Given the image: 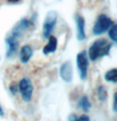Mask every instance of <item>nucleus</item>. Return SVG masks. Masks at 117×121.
I'll use <instances>...</instances> for the list:
<instances>
[{"instance_id":"12","label":"nucleus","mask_w":117,"mask_h":121,"mask_svg":"<svg viewBox=\"0 0 117 121\" xmlns=\"http://www.w3.org/2000/svg\"><path fill=\"white\" fill-rule=\"evenodd\" d=\"M79 107L84 112H88L91 108V102L89 101L88 97L87 96H83L79 100Z\"/></svg>"},{"instance_id":"2","label":"nucleus","mask_w":117,"mask_h":121,"mask_svg":"<svg viewBox=\"0 0 117 121\" xmlns=\"http://www.w3.org/2000/svg\"><path fill=\"white\" fill-rule=\"evenodd\" d=\"M112 24H113V22H112V19L107 17V15H100L93 28V34H95L96 36H99L106 33L111 28Z\"/></svg>"},{"instance_id":"8","label":"nucleus","mask_w":117,"mask_h":121,"mask_svg":"<svg viewBox=\"0 0 117 121\" xmlns=\"http://www.w3.org/2000/svg\"><path fill=\"white\" fill-rule=\"evenodd\" d=\"M6 44L8 46V50L6 52V58H10L12 56H14L17 52L18 48V38L13 35L9 36L6 39Z\"/></svg>"},{"instance_id":"4","label":"nucleus","mask_w":117,"mask_h":121,"mask_svg":"<svg viewBox=\"0 0 117 121\" xmlns=\"http://www.w3.org/2000/svg\"><path fill=\"white\" fill-rule=\"evenodd\" d=\"M57 20V13L54 10L47 13L45 16L44 23H43V36L45 38H49L54 30Z\"/></svg>"},{"instance_id":"16","label":"nucleus","mask_w":117,"mask_h":121,"mask_svg":"<svg viewBox=\"0 0 117 121\" xmlns=\"http://www.w3.org/2000/svg\"><path fill=\"white\" fill-rule=\"evenodd\" d=\"M108 36L112 41L117 43V24H115L109 29Z\"/></svg>"},{"instance_id":"9","label":"nucleus","mask_w":117,"mask_h":121,"mask_svg":"<svg viewBox=\"0 0 117 121\" xmlns=\"http://www.w3.org/2000/svg\"><path fill=\"white\" fill-rule=\"evenodd\" d=\"M76 23H77V40L80 41H82L84 39L86 38L85 32H84V26H85V22L82 16L77 14L76 16Z\"/></svg>"},{"instance_id":"14","label":"nucleus","mask_w":117,"mask_h":121,"mask_svg":"<svg viewBox=\"0 0 117 121\" xmlns=\"http://www.w3.org/2000/svg\"><path fill=\"white\" fill-rule=\"evenodd\" d=\"M97 97L98 100L101 102H104V100H106L107 97V90H105V88L103 86H100L97 89Z\"/></svg>"},{"instance_id":"20","label":"nucleus","mask_w":117,"mask_h":121,"mask_svg":"<svg viewBox=\"0 0 117 121\" xmlns=\"http://www.w3.org/2000/svg\"><path fill=\"white\" fill-rule=\"evenodd\" d=\"M3 115H4L3 110V108H2V107L0 106V116H3Z\"/></svg>"},{"instance_id":"7","label":"nucleus","mask_w":117,"mask_h":121,"mask_svg":"<svg viewBox=\"0 0 117 121\" xmlns=\"http://www.w3.org/2000/svg\"><path fill=\"white\" fill-rule=\"evenodd\" d=\"M73 65L71 61L68 60L60 67V76L65 82H71L73 80Z\"/></svg>"},{"instance_id":"15","label":"nucleus","mask_w":117,"mask_h":121,"mask_svg":"<svg viewBox=\"0 0 117 121\" xmlns=\"http://www.w3.org/2000/svg\"><path fill=\"white\" fill-rule=\"evenodd\" d=\"M68 121H90V119L88 116L82 115L80 117H77L76 114H70L68 117Z\"/></svg>"},{"instance_id":"18","label":"nucleus","mask_w":117,"mask_h":121,"mask_svg":"<svg viewBox=\"0 0 117 121\" xmlns=\"http://www.w3.org/2000/svg\"><path fill=\"white\" fill-rule=\"evenodd\" d=\"M113 110L117 112V92L114 94V103H113Z\"/></svg>"},{"instance_id":"17","label":"nucleus","mask_w":117,"mask_h":121,"mask_svg":"<svg viewBox=\"0 0 117 121\" xmlns=\"http://www.w3.org/2000/svg\"><path fill=\"white\" fill-rule=\"evenodd\" d=\"M9 89H10V93H12L13 95H15L16 93H17L18 91V86L16 85L15 82H14L10 86V88H9Z\"/></svg>"},{"instance_id":"19","label":"nucleus","mask_w":117,"mask_h":121,"mask_svg":"<svg viewBox=\"0 0 117 121\" xmlns=\"http://www.w3.org/2000/svg\"><path fill=\"white\" fill-rule=\"evenodd\" d=\"M9 3H18L19 1H21V0H7Z\"/></svg>"},{"instance_id":"6","label":"nucleus","mask_w":117,"mask_h":121,"mask_svg":"<svg viewBox=\"0 0 117 121\" xmlns=\"http://www.w3.org/2000/svg\"><path fill=\"white\" fill-rule=\"evenodd\" d=\"M34 26V21L32 19H28V18H23L21 21H19L15 26L13 28L12 33L11 35L15 36L16 38H19L22 33L26 31L27 29H30Z\"/></svg>"},{"instance_id":"11","label":"nucleus","mask_w":117,"mask_h":121,"mask_svg":"<svg viewBox=\"0 0 117 121\" xmlns=\"http://www.w3.org/2000/svg\"><path fill=\"white\" fill-rule=\"evenodd\" d=\"M57 48V40L54 36H50L49 37V42L43 48V53L48 55L49 53H54L56 52Z\"/></svg>"},{"instance_id":"5","label":"nucleus","mask_w":117,"mask_h":121,"mask_svg":"<svg viewBox=\"0 0 117 121\" xmlns=\"http://www.w3.org/2000/svg\"><path fill=\"white\" fill-rule=\"evenodd\" d=\"M77 64L78 70H79L80 77L82 80H84L87 78L88 68V59L86 51H82L77 55Z\"/></svg>"},{"instance_id":"13","label":"nucleus","mask_w":117,"mask_h":121,"mask_svg":"<svg viewBox=\"0 0 117 121\" xmlns=\"http://www.w3.org/2000/svg\"><path fill=\"white\" fill-rule=\"evenodd\" d=\"M104 79L111 82H117V68H114L107 71L104 74Z\"/></svg>"},{"instance_id":"3","label":"nucleus","mask_w":117,"mask_h":121,"mask_svg":"<svg viewBox=\"0 0 117 121\" xmlns=\"http://www.w3.org/2000/svg\"><path fill=\"white\" fill-rule=\"evenodd\" d=\"M18 91L21 93L22 98L25 102L30 101L33 95L34 87L31 80L29 78H23L20 80L18 83Z\"/></svg>"},{"instance_id":"1","label":"nucleus","mask_w":117,"mask_h":121,"mask_svg":"<svg viewBox=\"0 0 117 121\" xmlns=\"http://www.w3.org/2000/svg\"><path fill=\"white\" fill-rule=\"evenodd\" d=\"M112 48V44L105 39L96 40L91 45L88 51V57L92 61L108 56Z\"/></svg>"},{"instance_id":"10","label":"nucleus","mask_w":117,"mask_h":121,"mask_svg":"<svg viewBox=\"0 0 117 121\" xmlns=\"http://www.w3.org/2000/svg\"><path fill=\"white\" fill-rule=\"evenodd\" d=\"M33 56V50L32 48L29 45L26 44L22 47L21 50H20L19 58L20 61L22 63H26L29 62V60Z\"/></svg>"}]
</instances>
